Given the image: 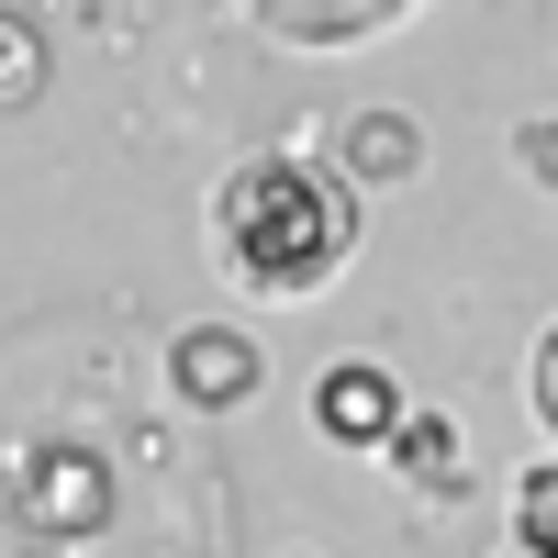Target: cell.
<instances>
[{
    "label": "cell",
    "mask_w": 558,
    "mask_h": 558,
    "mask_svg": "<svg viewBox=\"0 0 558 558\" xmlns=\"http://www.w3.org/2000/svg\"><path fill=\"white\" fill-rule=\"evenodd\" d=\"M213 246H223V268H235L246 291L302 302V291H324V279L347 268L357 202H347V179H324L313 157H246L213 191Z\"/></svg>",
    "instance_id": "obj_1"
},
{
    "label": "cell",
    "mask_w": 558,
    "mask_h": 558,
    "mask_svg": "<svg viewBox=\"0 0 558 558\" xmlns=\"http://www.w3.org/2000/svg\"><path fill=\"white\" fill-rule=\"evenodd\" d=\"M313 425L336 436V447H391V436H402V391H391V368H368V357L324 368V391H313Z\"/></svg>",
    "instance_id": "obj_2"
},
{
    "label": "cell",
    "mask_w": 558,
    "mask_h": 558,
    "mask_svg": "<svg viewBox=\"0 0 558 558\" xmlns=\"http://www.w3.org/2000/svg\"><path fill=\"white\" fill-rule=\"evenodd\" d=\"M246 391H257V336H235V324H191V336H179V402L223 413Z\"/></svg>",
    "instance_id": "obj_3"
},
{
    "label": "cell",
    "mask_w": 558,
    "mask_h": 558,
    "mask_svg": "<svg viewBox=\"0 0 558 558\" xmlns=\"http://www.w3.org/2000/svg\"><path fill=\"white\" fill-rule=\"evenodd\" d=\"M101 470H89L78 447H57V458H34V525H57V536H89L101 525Z\"/></svg>",
    "instance_id": "obj_4"
},
{
    "label": "cell",
    "mask_w": 558,
    "mask_h": 558,
    "mask_svg": "<svg viewBox=\"0 0 558 558\" xmlns=\"http://www.w3.org/2000/svg\"><path fill=\"white\" fill-rule=\"evenodd\" d=\"M413 157H425V134L391 123V112H368V123L347 134V168H357V179H413Z\"/></svg>",
    "instance_id": "obj_5"
},
{
    "label": "cell",
    "mask_w": 558,
    "mask_h": 558,
    "mask_svg": "<svg viewBox=\"0 0 558 558\" xmlns=\"http://www.w3.org/2000/svg\"><path fill=\"white\" fill-rule=\"evenodd\" d=\"M514 547L525 558H558V458L514 481Z\"/></svg>",
    "instance_id": "obj_6"
},
{
    "label": "cell",
    "mask_w": 558,
    "mask_h": 558,
    "mask_svg": "<svg viewBox=\"0 0 558 558\" xmlns=\"http://www.w3.org/2000/svg\"><path fill=\"white\" fill-rule=\"evenodd\" d=\"M391 458L413 481H458V436H447V413H402V436H391Z\"/></svg>",
    "instance_id": "obj_7"
},
{
    "label": "cell",
    "mask_w": 558,
    "mask_h": 558,
    "mask_svg": "<svg viewBox=\"0 0 558 558\" xmlns=\"http://www.w3.org/2000/svg\"><path fill=\"white\" fill-rule=\"evenodd\" d=\"M23 89H34V34L0 23V101H23Z\"/></svg>",
    "instance_id": "obj_8"
},
{
    "label": "cell",
    "mask_w": 558,
    "mask_h": 558,
    "mask_svg": "<svg viewBox=\"0 0 558 558\" xmlns=\"http://www.w3.org/2000/svg\"><path fill=\"white\" fill-rule=\"evenodd\" d=\"M536 413H547V436H558V324H547V347H536Z\"/></svg>",
    "instance_id": "obj_9"
},
{
    "label": "cell",
    "mask_w": 558,
    "mask_h": 558,
    "mask_svg": "<svg viewBox=\"0 0 558 558\" xmlns=\"http://www.w3.org/2000/svg\"><path fill=\"white\" fill-rule=\"evenodd\" d=\"M525 157H536V179L558 191V123H525Z\"/></svg>",
    "instance_id": "obj_10"
}]
</instances>
